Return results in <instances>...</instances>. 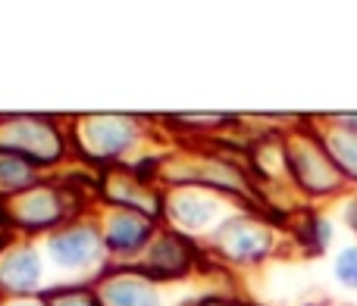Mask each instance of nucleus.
Listing matches in <instances>:
<instances>
[{
    "label": "nucleus",
    "instance_id": "2eb2a0df",
    "mask_svg": "<svg viewBox=\"0 0 357 306\" xmlns=\"http://www.w3.org/2000/svg\"><path fill=\"white\" fill-rule=\"evenodd\" d=\"M47 306H104L94 282H63L44 291Z\"/></svg>",
    "mask_w": 357,
    "mask_h": 306
},
{
    "label": "nucleus",
    "instance_id": "9b49d317",
    "mask_svg": "<svg viewBox=\"0 0 357 306\" xmlns=\"http://www.w3.org/2000/svg\"><path fill=\"white\" fill-rule=\"evenodd\" d=\"M282 159L291 182L298 188H304L307 194H333L345 178L339 172V166L333 163L329 150L323 147V141H314L310 135L289 138L282 147Z\"/></svg>",
    "mask_w": 357,
    "mask_h": 306
},
{
    "label": "nucleus",
    "instance_id": "9d476101",
    "mask_svg": "<svg viewBox=\"0 0 357 306\" xmlns=\"http://www.w3.org/2000/svg\"><path fill=\"white\" fill-rule=\"evenodd\" d=\"M47 272V259L38 241L10 238L6 244H0V297L44 294Z\"/></svg>",
    "mask_w": 357,
    "mask_h": 306
},
{
    "label": "nucleus",
    "instance_id": "f257e3e1",
    "mask_svg": "<svg viewBox=\"0 0 357 306\" xmlns=\"http://www.w3.org/2000/svg\"><path fill=\"white\" fill-rule=\"evenodd\" d=\"M154 135V122L138 113H82L69 119L73 156L94 169L129 166L144 153V144Z\"/></svg>",
    "mask_w": 357,
    "mask_h": 306
},
{
    "label": "nucleus",
    "instance_id": "f8f14e48",
    "mask_svg": "<svg viewBox=\"0 0 357 306\" xmlns=\"http://www.w3.org/2000/svg\"><path fill=\"white\" fill-rule=\"evenodd\" d=\"M98 203L104 207H123L135 213L154 216L163 222V184L148 182L129 166H113L104 169L98 178Z\"/></svg>",
    "mask_w": 357,
    "mask_h": 306
},
{
    "label": "nucleus",
    "instance_id": "7ed1b4c3",
    "mask_svg": "<svg viewBox=\"0 0 357 306\" xmlns=\"http://www.w3.org/2000/svg\"><path fill=\"white\" fill-rule=\"evenodd\" d=\"M0 153L19 156L41 172H54L73 159L69 122L50 113H0Z\"/></svg>",
    "mask_w": 357,
    "mask_h": 306
},
{
    "label": "nucleus",
    "instance_id": "39448f33",
    "mask_svg": "<svg viewBox=\"0 0 357 306\" xmlns=\"http://www.w3.org/2000/svg\"><path fill=\"white\" fill-rule=\"evenodd\" d=\"M238 209L245 207H238L235 197L204 188V184H167L163 188V225L197 244H207L210 234Z\"/></svg>",
    "mask_w": 357,
    "mask_h": 306
},
{
    "label": "nucleus",
    "instance_id": "423d86ee",
    "mask_svg": "<svg viewBox=\"0 0 357 306\" xmlns=\"http://www.w3.org/2000/svg\"><path fill=\"white\" fill-rule=\"evenodd\" d=\"M207 247L216 259L235 269H254L266 263L279 247V232L270 219L254 209H238L207 238Z\"/></svg>",
    "mask_w": 357,
    "mask_h": 306
},
{
    "label": "nucleus",
    "instance_id": "6e6552de",
    "mask_svg": "<svg viewBox=\"0 0 357 306\" xmlns=\"http://www.w3.org/2000/svg\"><path fill=\"white\" fill-rule=\"evenodd\" d=\"M91 216L100 228V238H104L113 266H135L142 253L148 250V244L157 238V232L163 228V222L154 216L123 207H104V203H98Z\"/></svg>",
    "mask_w": 357,
    "mask_h": 306
},
{
    "label": "nucleus",
    "instance_id": "0eeeda50",
    "mask_svg": "<svg viewBox=\"0 0 357 306\" xmlns=\"http://www.w3.org/2000/svg\"><path fill=\"white\" fill-rule=\"evenodd\" d=\"M163 188L167 184H204L229 197H248L251 182L248 172L235 159L222 153H178V156L163 159Z\"/></svg>",
    "mask_w": 357,
    "mask_h": 306
},
{
    "label": "nucleus",
    "instance_id": "6ab92c4d",
    "mask_svg": "<svg viewBox=\"0 0 357 306\" xmlns=\"http://www.w3.org/2000/svg\"><path fill=\"white\" fill-rule=\"evenodd\" d=\"M191 306H235L232 300H226V297H207V300H197Z\"/></svg>",
    "mask_w": 357,
    "mask_h": 306
},
{
    "label": "nucleus",
    "instance_id": "ddd939ff",
    "mask_svg": "<svg viewBox=\"0 0 357 306\" xmlns=\"http://www.w3.org/2000/svg\"><path fill=\"white\" fill-rule=\"evenodd\" d=\"M104 306H173L167 284L144 275L138 266H110L94 278Z\"/></svg>",
    "mask_w": 357,
    "mask_h": 306
},
{
    "label": "nucleus",
    "instance_id": "4468645a",
    "mask_svg": "<svg viewBox=\"0 0 357 306\" xmlns=\"http://www.w3.org/2000/svg\"><path fill=\"white\" fill-rule=\"evenodd\" d=\"M44 182V172L10 153H0V203Z\"/></svg>",
    "mask_w": 357,
    "mask_h": 306
},
{
    "label": "nucleus",
    "instance_id": "f3484780",
    "mask_svg": "<svg viewBox=\"0 0 357 306\" xmlns=\"http://www.w3.org/2000/svg\"><path fill=\"white\" fill-rule=\"evenodd\" d=\"M333 272H335V278H339L345 288L357 291V247H345V250L335 257Z\"/></svg>",
    "mask_w": 357,
    "mask_h": 306
},
{
    "label": "nucleus",
    "instance_id": "20e7f679",
    "mask_svg": "<svg viewBox=\"0 0 357 306\" xmlns=\"http://www.w3.org/2000/svg\"><path fill=\"white\" fill-rule=\"evenodd\" d=\"M38 244L47 259V269L66 275V282H94L100 272L110 269V253L94 216H79Z\"/></svg>",
    "mask_w": 357,
    "mask_h": 306
},
{
    "label": "nucleus",
    "instance_id": "f03ea898",
    "mask_svg": "<svg viewBox=\"0 0 357 306\" xmlns=\"http://www.w3.org/2000/svg\"><path fill=\"white\" fill-rule=\"evenodd\" d=\"M79 216H85L79 197L66 182H56V178H44L41 184L0 203V225L16 238L29 241L47 238L50 232L69 225Z\"/></svg>",
    "mask_w": 357,
    "mask_h": 306
},
{
    "label": "nucleus",
    "instance_id": "1a4fd4ad",
    "mask_svg": "<svg viewBox=\"0 0 357 306\" xmlns=\"http://www.w3.org/2000/svg\"><path fill=\"white\" fill-rule=\"evenodd\" d=\"M201 250H204V244H197V241L185 238V234L163 225L135 266L144 275L154 278V282L176 284L195 275V269L201 266Z\"/></svg>",
    "mask_w": 357,
    "mask_h": 306
},
{
    "label": "nucleus",
    "instance_id": "dca6fc26",
    "mask_svg": "<svg viewBox=\"0 0 357 306\" xmlns=\"http://www.w3.org/2000/svg\"><path fill=\"white\" fill-rule=\"evenodd\" d=\"M235 122H238V116H229V113H178V116H167V125H185L188 131H222Z\"/></svg>",
    "mask_w": 357,
    "mask_h": 306
},
{
    "label": "nucleus",
    "instance_id": "a211bd4d",
    "mask_svg": "<svg viewBox=\"0 0 357 306\" xmlns=\"http://www.w3.org/2000/svg\"><path fill=\"white\" fill-rule=\"evenodd\" d=\"M0 306H47L44 294H29V297H0Z\"/></svg>",
    "mask_w": 357,
    "mask_h": 306
}]
</instances>
